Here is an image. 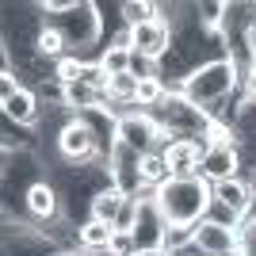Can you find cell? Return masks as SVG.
Here are the masks:
<instances>
[{
    "label": "cell",
    "mask_w": 256,
    "mask_h": 256,
    "mask_svg": "<svg viewBox=\"0 0 256 256\" xmlns=\"http://www.w3.org/2000/svg\"><path fill=\"white\" fill-rule=\"evenodd\" d=\"M241 80H245V76H241V69L234 65V58H214V62L199 65L176 92H180L188 104H195L199 111L218 115V111L241 92Z\"/></svg>",
    "instance_id": "1"
},
{
    "label": "cell",
    "mask_w": 256,
    "mask_h": 256,
    "mask_svg": "<svg viewBox=\"0 0 256 256\" xmlns=\"http://www.w3.org/2000/svg\"><path fill=\"white\" fill-rule=\"evenodd\" d=\"M153 199L168 226H199L210 214L214 188L203 176H172L168 184H160L153 192Z\"/></svg>",
    "instance_id": "2"
},
{
    "label": "cell",
    "mask_w": 256,
    "mask_h": 256,
    "mask_svg": "<svg viewBox=\"0 0 256 256\" xmlns=\"http://www.w3.org/2000/svg\"><path fill=\"white\" fill-rule=\"evenodd\" d=\"M50 23L58 31L65 34V42H69V54L80 58V62H96L100 54H104V12L100 4L92 0H76L69 12L62 16H50Z\"/></svg>",
    "instance_id": "3"
},
{
    "label": "cell",
    "mask_w": 256,
    "mask_h": 256,
    "mask_svg": "<svg viewBox=\"0 0 256 256\" xmlns=\"http://www.w3.org/2000/svg\"><path fill=\"white\" fill-rule=\"evenodd\" d=\"M153 118L160 122V130H164V138L176 142V138H188V142H203L206 146V134H210L214 118L206 115V111H199L195 104H188V100L172 88L168 100L153 111Z\"/></svg>",
    "instance_id": "4"
},
{
    "label": "cell",
    "mask_w": 256,
    "mask_h": 256,
    "mask_svg": "<svg viewBox=\"0 0 256 256\" xmlns=\"http://www.w3.org/2000/svg\"><path fill=\"white\" fill-rule=\"evenodd\" d=\"M54 150H58L62 164H104L100 142H96L92 126H88L80 115H73L62 126V134H58V142H54Z\"/></svg>",
    "instance_id": "5"
},
{
    "label": "cell",
    "mask_w": 256,
    "mask_h": 256,
    "mask_svg": "<svg viewBox=\"0 0 256 256\" xmlns=\"http://www.w3.org/2000/svg\"><path fill=\"white\" fill-rule=\"evenodd\" d=\"M164 130H160V122L153 118V111H142V107H134V111H122L118 115V146H126V150L134 153H153V150H164Z\"/></svg>",
    "instance_id": "6"
},
{
    "label": "cell",
    "mask_w": 256,
    "mask_h": 256,
    "mask_svg": "<svg viewBox=\"0 0 256 256\" xmlns=\"http://www.w3.org/2000/svg\"><path fill=\"white\" fill-rule=\"evenodd\" d=\"M245 168L241 160V146L237 142H206L203 146V160H199V176L206 184H226V180H237Z\"/></svg>",
    "instance_id": "7"
},
{
    "label": "cell",
    "mask_w": 256,
    "mask_h": 256,
    "mask_svg": "<svg viewBox=\"0 0 256 256\" xmlns=\"http://www.w3.org/2000/svg\"><path fill=\"white\" fill-rule=\"evenodd\" d=\"M172 38H176V27H172V20H164V16L130 27V50L142 54V58H150V62H157V65L168 58Z\"/></svg>",
    "instance_id": "8"
},
{
    "label": "cell",
    "mask_w": 256,
    "mask_h": 256,
    "mask_svg": "<svg viewBox=\"0 0 256 256\" xmlns=\"http://www.w3.org/2000/svg\"><path fill=\"white\" fill-rule=\"evenodd\" d=\"M164 230H168V222H164L153 192H142L138 195V218H134V230H130L134 241H138V252H160L164 248Z\"/></svg>",
    "instance_id": "9"
},
{
    "label": "cell",
    "mask_w": 256,
    "mask_h": 256,
    "mask_svg": "<svg viewBox=\"0 0 256 256\" xmlns=\"http://www.w3.org/2000/svg\"><path fill=\"white\" fill-rule=\"evenodd\" d=\"M23 214H27L38 230H46V226H54L62 218V192L54 188V180H38L31 192L23 195Z\"/></svg>",
    "instance_id": "10"
},
{
    "label": "cell",
    "mask_w": 256,
    "mask_h": 256,
    "mask_svg": "<svg viewBox=\"0 0 256 256\" xmlns=\"http://www.w3.org/2000/svg\"><path fill=\"white\" fill-rule=\"evenodd\" d=\"M107 176L122 195H142V153L126 150V146H115L111 157H107Z\"/></svg>",
    "instance_id": "11"
},
{
    "label": "cell",
    "mask_w": 256,
    "mask_h": 256,
    "mask_svg": "<svg viewBox=\"0 0 256 256\" xmlns=\"http://www.w3.org/2000/svg\"><path fill=\"white\" fill-rule=\"evenodd\" d=\"M42 176V160L38 150H20V153H4V192H12V184H20V192L27 195Z\"/></svg>",
    "instance_id": "12"
},
{
    "label": "cell",
    "mask_w": 256,
    "mask_h": 256,
    "mask_svg": "<svg viewBox=\"0 0 256 256\" xmlns=\"http://www.w3.org/2000/svg\"><path fill=\"white\" fill-rule=\"evenodd\" d=\"M195 248L203 256H234L237 252V230L203 218V222L195 226Z\"/></svg>",
    "instance_id": "13"
},
{
    "label": "cell",
    "mask_w": 256,
    "mask_h": 256,
    "mask_svg": "<svg viewBox=\"0 0 256 256\" xmlns=\"http://www.w3.org/2000/svg\"><path fill=\"white\" fill-rule=\"evenodd\" d=\"M0 115L4 118H12V122H20V126H38V118H42V100H38V92L34 88H27V84H20L16 92H12L8 100H0Z\"/></svg>",
    "instance_id": "14"
},
{
    "label": "cell",
    "mask_w": 256,
    "mask_h": 256,
    "mask_svg": "<svg viewBox=\"0 0 256 256\" xmlns=\"http://www.w3.org/2000/svg\"><path fill=\"white\" fill-rule=\"evenodd\" d=\"M214 203L226 206V210H234L237 218H245V214L252 210V203H256V188H252V180L237 176V180L214 184Z\"/></svg>",
    "instance_id": "15"
},
{
    "label": "cell",
    "mask_w": 256,
    "mask_h": 256,
    "mask_svg": "<svg viewBox=\"0 0 256 256\" xmlns=\"http://www.w3.org/2000/svg\"><path fill=\"white\" fill-rule=\"evenodd\" d=\"M164 160H168V172L172 176H199V160H203V142H188V138H176V142H164Z\"/></svg>",
    "instance_id": "16"
},
{
    "label": "cell",
    "mask_w": 256,
    "mask_h": 256,
    "mask_svg": "<svg viewBox=\"0 0 256 256\" xmlns=\"http://www.w3.org/2000/svg\"><path fill=\"white\" fill-rule=\"evenodd\" d=\"M122 203H126V195L118 192L115 184H107L104 192L92 199V210H88V218H100V222L115 226V218H118V210H122Z\"/></svg>",
    "instance_id": "17"
},
{
    "label": "cell",
    "mask_w": 256,
    "mask_h": 256,
    "mask_svg": "<svg viewBox=\"0 0 256 256\" xmlns=\"http://www.w3.org/2000/svg\"><path fill=\"white\" fill-rule=\"evenodd\" d=\"M111 237H115V226L100 222V218H84L80 222V248H88V252H107V245H111Z\"/></svg>",
    "instance_id": "18"
},
{
    "label": "cell",
    "mask_w": 256,
    "mask_h": 256,
    "mask_svg": "<svg viewBox=\"0 0 256 256\" xmlns=\"http://www.w3.org/2000/svg\"><path fill=\"white\" fill-rule=\"evenodd\" d=\"M172 180V172H168V160H164V153L153 150L142 157V188L146 192H157L160 184H168Z\"/></svg>",
    "instance_id": "19"
},
{
    "label": "cell",
    "mask_w": 256,
    "mask_h": 256,
    "mask_svg": "<svg viewBox=\"0 0 256 256\" xmlns=\"http://www.w3.org/2000/svg\"><path fill=\"white\" fill-rule=\"evenodd\" d=\"M38 58L42 62H62V58H69V42H65V34L54 27L50 20H46V27H42V34H38Z\"/></svg>",
    "instance_id": "20"
},
{
    "label": "cell",
    "mask_w": 256,
    "mask_h": 256,
    "mask_svg": "<svg viewBox=\"0 0 256 256\" xmlns=\"http://www.w3.org/2000/svg\"><path fill=\"white\" fill-rule=\"evenodd\" d=\"M118 16H122L126 27H138V23L157 20V16H160V4H153V0H122V4H118Z\"/></svg>",
    "instance_id": "21"
},
{
    "label": "cell",
    "mask_w": 256,
    "mask_h": 256,
    "mask_svg": "<svg viewBox=\"0 0 256 256\" xmlns=\"http://www.w3.org/2000/svg\"><path fill=\"white\" fill-rule=\"evenodd\" d=\"M130 58H134V54L122 50V46H104V54H100V65H104V73H107V76H122V73H130Z\"/></svg>",
    "instance_id": "22"
},
{
    "label": "cell",
    "mask_w": 256,
    "mask_h": 256,
    "mask_svg": "<svg viewBox=\"0 0 256 256\" xmlns=\"http://www.w3.org/2000/svg\"><path fill=\"white\" fill-rule=\"evenodd\" d=\"M234 256H256V203L237 226V252Z\"/></svg>",
    "instance_id": "23"
},
{
    "label": "cell",
    "mask_w": 256,
    "mask_h": 256,
    "mask_svg": "<svg viewBox=\"0 0 256 256\" xmlns=\"http://www.w3.org/2000/svg\"><path fill=\"white\" fill-rule=\"evenodd\" d=\"M192 245H195V226H168V230H164V248H160V252L176 256V252H184V248H192Z\"/></svg>",
    "instance_id": "24"
},
{
    "label": "cell",
    "mask_w": 256,
    "mask_h": 256,
    "mask_svg": "<svg viewBox=\"0 0 256 256\" xmlns=\"http://www.w3.org/2000/svg\"><path fill=\"white\" fill-rule=\"evenodd\" d=\"M104 256H138V241H134V234L115 230V237H111V245H107Z\"/></svg>",
    "instance_id": "25"
},
{
    "label": "cell",
    "mask_w": 256,
    "mask_h": 256,
    "mask_svg": "<svg viewBox=\"0 0 256 256\" xmlns=\"http://www.w3.org/2000/svg\"><path fill=\"white\" fill-rule=\"evenodd\" d=\"M134 218H138V195H126V203H122V210H118L115 218V230H134Z\"/></svg>",
    "instance_id": "26"
},
{
    "label": "cell",
    "mask_w": 256,
    "mask_h": 256,
    "mask_svg": "<svg viewBox=\"0 0 256 256\" xmlns=\"http://www.w3.org/2000/svg\"><path fill=\"white\" fill-rule=\"evenodd\" d=\"M58 256H100V252H88V248H65V252H58Z\"/></svg>",
    "instance_id": "27"
},
{
    "label": "cell",
    "mask_w": 256,
    "mask_h": 256,
    "mask_svg": "<svg viewBox=\"0 0 256 256\" xmlns=\"http://www.w3.org/2000/svg\"><path fill=\"white\" fill-rule=\"evenodd\" d=\"M176 256H203V252H199V248L192 245V248H184V252H176Z\"/></svg>",
    "instance_id": "28"
},
{
    "label": "cell",
    "mask_w": 256,
    "mask_h": 256,
    "mask_svg": "<svg viewBox=\"0 0 256 256\" xmlns=\"http://www.w3.org/2000/svg\"><path fill=\"white\" fill-rule=\"evenodd\" d=\"M138 256H168V252H138Z\"/></svg>",
    "instance_id": "29"
}]
</instances>
